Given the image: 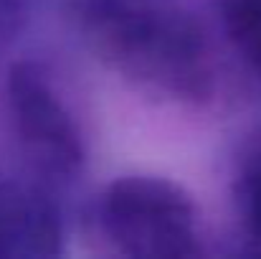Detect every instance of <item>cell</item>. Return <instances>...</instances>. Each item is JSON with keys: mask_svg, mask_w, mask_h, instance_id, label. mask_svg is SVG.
Returning <instances> with one entry per match:
<instances>
[{"mask_svg": "<svg viewBox=\"0 0 261 259\" xmlns=\"http://www.w3.org/2000/svg\"><path fill=\"white\" fill-rule=\"evenodd\" d=\"M0 122L31 180L59 193L84 178L91 158L87 125L43 61L18 59L5 66Z\"/></svg>", "mask_w": 261, "mask_h": 259, "instance_id": "cell-3", "label": "cell"}, {"mask_svg": "<svg viewBox=\"0 0 261 259\" xmlns=\"http://www.w3.org/2000/svg\"><path fill=\"white\" fill-rule=\"evenodd\" d=\"M64 216L54 191L31 178L0 175V257L59 254Z\"/></svg>", "mask_w": 261, "mask_h": 259, "instance_id": "cell-4", "label": "cell"}, {"mask_svg": "<svg viewBox=\"0 0 261 259\" xmlns=\"http://www.w3.org/2000/svg\"><path fill=\"white\" fill-rule=\"evenodd\" d=\"M36 0H0V66L23 41Z\"/></svg>", "mask_w": 261, "mask_h": 259, "instance_id": "cell-6", "label": "cell"}, {"mask_svg": "<svg viewBox=\"0 0 261 259\" xmlns=\"http://www.w3.org/2000/svg\"><path fill=\"white\" fill-rule=\"evenodd\" d=\"M64 20L89 59L145 104L203 109L221 89L211 31L177 0H64Z\"/></svg>", "mask_w": 261, "mask_h": 259, "instance_id": "cell-1", "label": "cell"}, {"mask_svg": "<svg viewBox=\"0 0 261 259\" xmlns=\"http://www.w3.org/2000/svg\"><path fill=\"white\" fill-rule=\"evenodd\" d=\"M216 26L246 79L261 86V0H216Z\"/></svg>", "mask_w": 261, "mask_h": 259, "instance_id": "cell-5", "label": "cell"}, {"mask_svg": "<svg viewBox=\"0 0 261 259\" xmlns=\"http://www.w3.org/2000/svg\"><path fill=\"white\" fill-rule=\"evenodd\" d=\"M87 239L119 257H193L205 252L203 208L165 173L127 171L104 180L82 208Z\"/></svg>", "mask_w": 261, "mask_h": 259, "instance_id": "cell-2", "label": "cell"}]
</instances>
